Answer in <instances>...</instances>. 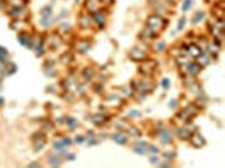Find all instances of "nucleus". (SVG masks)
Here are the masks:
<instances>
[{
	"label": "nucleus",
	"mask_w": 225,
	"mask_h": 168,
	"mask_svg": "<svg viewBox=\"0 0 225 168\" xmlns=\"http://www.w3.org/2000/svg\"><path fill=\"white\" fill-rule=\"evenodd\" d=\"M164 26L163 19L160 16L153 15L147 20V28L156 36Z\"/></svg>",
	"instance_id": "obj_1"
},
{
	"label": "nucleus",
	"mask_w": 225,
	"mask_h": 168,
	"mask_svg": "<svg viewBox=\"0 0 225 168\" xmlns=\"http://www.w3.org/2000/svg\"><path fill=\"white\" fill-rule=\"evenodd\" d=\"M224 21H219L215 24L211 26V32L215 36L216 39L219 41H221V39L224 38Z\"/></svg>",
	"instance_id": "obj_2"
},
{
	"label": "nucleus",
	"mask_w": 225,
	"mask_h": 168,
	"mask_svg": "<svg viewBox=\"0 0 225 168\" xmlns=\"http://www.w3.org/2000/svg\"><path fill=\"white\" fill-rule=\"evenodd\" d=\"M197 113V109L194 105H189L185 109L182 110L178 114V116L182 120L188 121L189 120L191 117H193Z\"/></svg>",
	"instance_id": "obj_3"
},
{
	"label": "nucleus",
	"mask_w": 225,
	"mask_h": 168,
	"mask_svg": "<svg viewBox=\"0 0 225 168\" xmlns=\"http://www.w3.org/2000/svg\"><path fill=\"white\" fill-rule=\"evenodd\" d=\"M156 62L152 60H148L141 65V67H140V72L141 74L148 76V75H150L153 74L154 68L156 67Z\"/></svg>",
	"instance_id": "obj_4"
},
{
	"label": "nucleus",
	"mask_w": 225,
	"mask_h": 168,
	"mask_svg": "<svg viewBox=\"0 0 225 168\" xmlns=\"http://www.w3.org/2000/svg\"><path fill=\"white\" fill-rule=\"evenodd\" d=\"M130 56L132 60L135 61H143L146 57V55H145V53L137 47H135L131 49Z\"/></svg>",
	"instance_id": "obj_5"
},
{
	"label": "nucleus",
	"mask_w": 225,
	"mask_h": 168,
	"mask_svg": "<svg viewBox=\"0 0 225 168\" xmlns=\"http://www.w3.org/2000/svg\"><path fill=\"white\" fill-rule=\"evenodd\" d=\"M135 88L143 92H149L154 89V85L147 81H139L138 83H135Z\"/></svg>",
	"instance_id": "obj_6"
},
{
	"label": "nucleus",
	"mask_w": 225,
	"mask_h": 168,
	"mask_svg": "<svg viewBox=\"0 0 225 168\" xmlns=\"http://www.w3.org/2000/svg\"><path fill=\"white\" fill-rule=\"evenodd\" d=\"M191 143L194 147L199 148L202 147L205 144V141L200 135L195 133L191 136Z\"/></svg>",
	"instance_id": "obj_7"
},
{
	"label": "nucleus",
	"mask_w": 225,
	"mask_h": 168,
	"mask_svg": "<svg viewBox=\"0 0 225 168\" xmlns=\"http://www.w3.org/2000/svg\"><path fill=\"white\" fill-rule=\"evenodd\" d=\"M187 50L189 52V53L195 58H197L202 53L200 47H198L197 45L195 44H191L188 46L187 47Z\"/></svg>",
	"instance_id": "obj_8"
},
{
	"label": "nucleus",
	"mask_w": 225,
	"mask_h": 168,
	"mask_svg": "<svg viewBox=\"0 0 225 168\" xmlns=\"http://www.w3.org/2000/svg\"><path fill=\"white\" fill-rule=\"evenodd\" d=\"M94 19L98 25L103 26L105 22V16L101 12H95L94 13Z\"/></svg>",
	"instance_id": "obj_9"
},
{
	"label": "nucleus",
	"mask_w": 225,
	"mask_h": 168,
	"mask_svg": "<svg viewBox=\"0 0 225 168\" xmlns=\"http://www.w3.org/2000/svg\"><path fill=\"white\" fill-rule=\"evenodd\" d=\"M201 66L197 63H191L188 66V71L190 72L191 74L196 75L200 71Z\"/></svg>",
	"instance_id": "obj_10"
},
{
	"label": "nucleus",
	"mask_w": 225,
	"mask_h": 168,
	"mask_svg": "<svg viewBox=\"0 0 225 168\" xmlns=\"http://www.w3.org/2000/svg\"><path fill=\"white\" fill-rule=\"evenodd\" d=\"M177 135L182 139H187L188 138L191 137V132L189 130L181 128L177 130Z\"/></svg>",
	"instance_id": "obj_11"
},
{
	"label": "nucleus",
	"mask_w": 225,
	"mask_h": 168,
	"mask_svg": "<svg viewBox=\"0 0 225 168\" xmlns=\"http://www.w3.org/2000/svg\"><path fill=\"white\" fill-rule=\"evenodd\" d=\"M217 42H220V41L217 40ZM217 42L211 43V44H210L209 46H208V49H209V51L211 53H217L219 51L220 45L219 44H218Z\"/></svg>",
	"instance_id": "obj_12"
},
{
	"label": "nucleus",
	"mask_w": 225,
	"mask_h": 168,
	"mask_svg": "<svg viewBox=\"0 0 225 168\" xmlns=\"http://www.w3.org/2000/svg\"><path fill=\"white\" fill-rule=\"evenodd\" d=\"M161 140L164 143H170L172 140V137L168 131H163L161 133Z\"/></svg>",
	"instance_id": "obj_13"
},
{
	"label": "nucleus",
	"mask_w": 225,
	"mask_h": 168,
	"mask_svg": "<svg viewBox=\"0 0 225 168\" xmlns=\"http://www.w3.org/2000/svg\"><path fill=\"white\" fill-rule=\"evenodd\" d=\"M198 58V61H199V64L200 66H206L208 64V62H209V58H208V57L207 55H203L201 53L199 57H197Z\"/></svg>",
	"instance_id": "obj_14"
},
{
	"label": "nucleus",
	"mask_w": 225,
	"mask_h": 168,
	"mask_svg": "<svg viewBox=\"0 0 225 168\" xmlns=\"http://www.w3.org/2000/svg\"><path fill=\"white\" fill-rule=\"evenodd\" d=\"M114 139L116 141V143L121 144L125 143L127 141L126 137H125L124 135H122V134L120 133L115 134L114 135Z\"/></svg>",
	"instance_id": "obj_15"
},
{
	"label": "nucleus",
	"mask_w": 225,
	"mask_h": 168,
	"mask_svg": "<svg viewBox=\"0 0 225 168\" xmlns=\"http://www.w3.org/2000/svg\"><path fill=\"white\" fill-rule=\"evenodd\" d=\"M205 16V13L203 11H198L196 13V15H194L193 17V22L194 23H197L200 22L201 20H202Z\"/></svg>",
	"instance_id": "obj_16"
},
{
	"label": "nucleus",
	"mask_w": 225,
	"mask_h": 168,
	"mask_svg": "<svg viewBox=\"0 0 225 168\" xmlns=\"http://www.w3.org/2000/svg\"><path fill=\"white\" fill-rule=\"evenodd\" d=\"M128 132L129 134L131 135L132 136L134 137H139L141 135V133L140 131H139L137 128H135V127H131L129 128V130H128Z\"/></svg>",
	"instance_id": "obj_17"
},
{
	"label": "nucleus",
	"mask_w": 225,
	"mask_h": 168,
	"mask_svg": "<svg viewBox=\"0 0 225 168\" xmlns=\"http://www.w3.org/2000/svg\"><path fill=\"white\" fill-rule=\"evenodd\" d=\"M145 143H140L137 144V146L135 148V151H136L137 153L140 154H144L145 152V149L144 145Z\"/></svg>",
	"instance_id": "obj_18"
},
{
	"label": "nucleus",
	"mask_w": 225,
	"mask_h": 168,
	"mask_svg": "<svg viewBox=\"0 0 225 168\" xmlns=\"http://www.w3.org/2000/svg\"><path fill=\"white\" fill-rule=\"evenodd\" d=\"M191 0H185V1L184 2L182 5V9L183 11H186L191 7Z\"/></svg>",
	"instance_id": "obj_19"
},
{
	"label": "nucleus",
	"mask_w": 225,
	"mask_h": 168,
	"mask_svg": "<svg viewBox=\"0 0 225 168\" xmlns=\"http://www.w3.org/2000/svg\"><path fill=\"white\" fill-rule=\"evenodd\" d=\"M185 24H186V19H185L184 17L182 18L179 22H178V30H182L184 27Z\"/></svg>",
	"instance_id": "obj_20"
},
{
	"label": "nucleus",
	"mask_w": 225,
	"mask_h": 168,
	"mask_svg": "<svg viewBox=\"0 0 225 168\" xmlns=\"http://www.w3.org/2000/svg\"><path fill=\"white\" fill-rule=\"evenodd\" d=\"M140 116H141L140 113L139 112L135 111V110H132L130 113H129V116H131V117L135 118V117H139Z\"/></svg>",
	"instance_id": "obj_21"
},
{
	"label": "nucleus",
	"mask_w": 225,
	"mask_h": 168,
	"mask_svg": "<svg viewBox=\"0 0 225 168\" xmlns=\"http://www.w3.org/2000/svg\"><path fill=\"white\" fill-rule=\"evenodd\" d=\"M169 85H170V81L168 80V79H164L163 81H162V85H163V87L164 88L168 87Z\"/></svg>",
	"instance_id": "obj_22"
},
{
	"label": "nucleus",
	"mask_w": 225,
	"mask_h": 168,
	"mask_svg": "<svg viewBox=\"0 0 225 168\" xmlns=\"http://www.w3.org/2000/svg\"><path fill=\"white\" fill-rule=\"evenodd\" d=\"M175 156V154L173 153V152H166L164 154V156L166 158H168V159H171L172 158Z\"/></svg>",
	"instance_id": "obj_23"
},
{
	"label": "nucleus",
	"mask_w": 225,
	"mask_h": 168,
	"mask_svg": "<svg viewBox=\"0 0 225 168\" xmlns=\"http://www.w3.org/2000/svg\"><path fill=\"white\" fill-rule=\"evenodd\" d=\"M165 45H166V44H165V43L164 42H160V43H158V45H157V49H158V50H160V51H161V50H163V49H164V47H165Z\"/></svg>",
	"instance_id": "obj_24"
},
{
	"label": "nucleus",
	"mask_w": 225,
	"mask_h": 168,
	"mask_svg": "<svg viewBox=\"0 0 225 168\" xmlns=\"http://www.w3.org/2000/svg\"><path fill=\"white\" fill-rule=\"evenodd\" d=\"M149 150H151V152H152L153 153H156L157 152H158V150L157 148L156 147L153 146V145L150 146V147H149Z\"/></svg>",
	"instance_id": "obj_25"
},
{
	"label": "nucleus",
	"mask_w": 225,
	"mask_h": 168,
	"mask_svg": "<svg viewBox=\"0 0 225 168\" xmlns=\"http://www.w3.org/2000/svg\"><path fill=\"white\" fill-rule=\"evenodd\" d=\"M170 107L174 108L175 107H176V101H174V100H172L170 101Z\"/></svg>",
	"instance_id": "obj_26"
},
{
	"label": "nucleus",
	"mask_w": 225,
	"mask_h": 168,
	"mask_svg": "<svg viewBox=\"0 0 225 168\" xmlns=\"http://www.w3.org/2000/svg\"><path fill=\"white\" fill-rule=\"evenodd\" d=\"M158 158H157L156 157H153V158H152L151 159V162H153V164H155L157 162H158Z\"/></svg>",
	"instance_id": "obj_27"
},
{
	"label": "nucleus",
	"mask_w": 225,
	"mask_h": 168,
	"mask_svg": "<svg viewBox=\"0 0 225 168\" xmlns=\"http://www.w3.org/2000/svg\"><path fill=\"white\" fill-rule=\"evenodd\" d=\"M101 1L104 3H109L111 1V0H101Z\"/></svg>",
	"instance_id": "obj_28"
}]
</instances>
